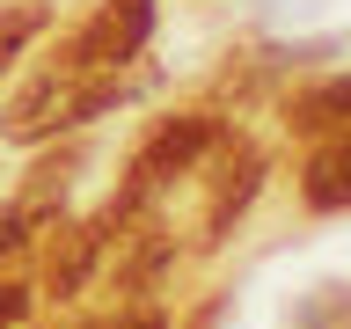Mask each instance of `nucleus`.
I'll use <instances>...</instances> for the list:
<instances>
[{"instance_id": "1", "label": "nucleus", "mask_w": 351, "mask_h": 329, "mask_svg": "<svg viewBox=\"0 0 351 329\" xmlns=\"http://www.w3.org/2000/svg\"><path fill=\"white\" fill-rule=\"evenodd\" d=\"M219 147V125L213 117H205V110H183V117H161V125L147 132V147L132 154V183L125 191H117V205H147L154 191H169L176 175H191L197 161H205V154Z\"/></svg>"}, {"instance_id": "2", "label": "nucleus", "mask_w": 351, "mask_h": 329, "mask_svg": "<svg viewBox=\"0 0 351 329\" xmlns=\"http://www.w3.org/2000/svg\"><path fill=\"white\" fill-rule=\"evenodd\" d=\"M147 37H154V0H103V8L66 37L59 66H73V73H117L125 59H139Z\"/></svg>"}, {"instance_id": "3", "label": "nucleus", "mask_w": 351, "mask_h": 329, "mask_svg": "<svg viewBox=\"0 0 351 329\" xmlns=\"http://www.w3.org/2000/svg\"><path fill=\"white\" fill-rule=\"evenodd\" d=\"M125 219V205H103L95 219H81V227H59V241H51V256H44V293L51 300H73L88 285V271L103 263V249H110V227Z\"/></svg>"}, {"instance_id": "4", "label": "nucleus", "mask_w": 351, "mask_h": 329, "mask_svg": "<svg viewBox=\"0 0 351 329\" xmlns=\"http://www.w3.org/2000/svg\"><path fill=\"white\" fill-rule=\"evenodd\" d=\"M263 183V154L249 139H219V169H213V205H205V241H219L241 219V205Z\"/></svg>"}, {"instance_id": "5", "label": "nucleus", "mask_w": 351, "mask_h": 329, "mask_svg": "<svg viewBox=\"0 0 351 329\" xmlns=\"http://www.w3.org/2000/svg\"><path fill=\"white\" fill-rule=\"evenodd\" d=\"M300 197H307V205H315V212H344V205H351V125L322 132V147L307 154Z\"/></svg>"}, {"instance_id": "6", "label": "nucleus", "mask_w": 351, "mask_h": 329, "mask_svg": "<svg viewBox=\"0 0 351 329\" xmlns=\"http://www.w3.org/2000/svg\"><path fill=\"white\" fill-rule=\"evenodd\" d=\"M285 117H293V132H307V139H322V132L351 125V73H337V81H315V88H300Z\"/></svg>"}, {"instance_id": "7", "label": "nucleus", "mask_w": 351, "mask_h": 329, "mask_svg": "<svg viewBox=\"0 0 351 329\" xmlns=\"http://www.w3.org/2000/svg\"><path fill=\"white\" fill-rule=\"evenodd\" d=\"M44 22H51V15H44V8H0V66L15 59V51H22V44H29V37H37Z\"/></svg>"}, {"instance_id": "8", "label": "nucleus", "mask_w": 351, "mask_h": 329, "mask_svg": "<svg viewBox=\"0 0 351 329\" xmlns=\"http://www.w3.org/2000/svg\"><path fill=\"white\" fill-rule=\"evenodd\" d=\"M22 315H29V285H22V278H0V329H15Z\"/></svg>"}, {"instance_id": "9", "label": "nucleus", "mask_w": 351, "mask_h": 329, "mask_svg": "<svg viewBox=\"0 0 351 329\" xmlns=\"http://www.w3.org/2000/svg\"><path fill=\"white\" fill-rule=\"evenodd\" d=\"M110 329H169V322H161L154 307H132V315H117V322H110Z\"/></svg>"}]
</instances>
